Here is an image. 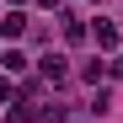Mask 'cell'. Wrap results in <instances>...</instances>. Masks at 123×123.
<instances>
[{"label":"cell","mask_w":123,"mask_h":123,"mask_svg":"<svg viewBox=\"0 0 123 123\" xmlns=\"http://www.w3.org/2000/svg\"><path fill=\"white\" fill-rule=\"evenodd\" d=\"M37 70H43V80H54V86H64V80H70V59L48 48L43 59H37Z\"/></svg>","instance_id":"obj_1"},{"label":"cell","mask_w":123,"mask_h":123,"mask_svg":"<svg viewBox=\"0 0 123 123\" xmlns=\"http://www.w3.org/2000/svg\"><path fill=\"white\" fill-rule=\"evenodd\" d=\"M59 22H64V37H70V43H86V22H80V16L59 11Z\"/></svg>","instance_id":"obj_2"},{"label":"cell","mask_w":123,"mask_h":123,"mask_svg":"<svg viewBox=\"0 0 123 123\" xmlns=\"http://www.w3.org/2000/svg\"><path fill=\"white\" fill-rule=\"evenodd\" d=\"M96 43H102V48H118V22L96 16Z\"/></svg>","instance_id":"obj_3"},{"label":"cell","mask_w":123,"mask_h":123,"mask_svg":"<svg viewBox=\"0 0 123 123\" xmlns=\"http://www.w3.org/2000/svg\"><path fill=\"white\" fill-rule=\"evenodd\" d=\"M22 32H27V16L22 11H11L6 22H0V37H22Z\"/></svg>","instance_id":"obj_4"},{"label":"cell","mask_w":123,"mask_h":123,"mask_svg":"<svg viewBox=\"0 0 123 123\" xmlns=\"http://www.w3.org/2000/svg\"><path fill=\"white\" fill-rule=\"evenodd\" d=\"M102 75H107V64H102V59H91V64H80V80H91V86H96Z\"/></svg>","instance_id":"obj_5"},{"label":"cell","mask_w":123,"mask_h":123,"mask_svg":"<svg viewBox=\"0 0 123 123\" xmlns=\"http://www.w3.org/2000/svg\"><path fill=\"white\" fill-rule=\"evenodd\" d=\"M0 64H6V70H11V75H22V70H27V59H22V54H16V48H11V54H6V59H0Z\"/></svg>","instance_id":"obj_6"},{"label":"cell","mask_w":123,"mask_h":123,"mask_svg":"<svg viewBox=\"0 0 123 123\" xmlns=\"http://www.w3.org/2000/svg\"><path fill=\"white\" fill-rule=\"evenodd\" d=\"M107 75H112V80H123V59H112V64H107Z\"/></svg>","instance_id":"obj_7"},{"label":"cell","mask_w":123,"mask_h":123,"mask_svg":"<svg viewBox=\"0 0 123 123\" xmlns=\"http://www.w3.org/2000/svg\"><path fill=\"white\" fill-rule=\"evenodd\" d=\"M0 102H11V80L6 75H0Z\"/></svg>","instance_id":"obj_8"},{"label":"cell","mask_w":123,"mask_h":123,"mask_svg":"<svg viewBox=\"0 0 123 123\" xmlns=\"http://www.w3.org/2000/svg\"><path fill=\"white\" fill-rule=\"evenodd\" d=\"M37 6H48V11H59V0H37Z\"/></svg>","instance_id":"obj_9"},{"label":"cell","mask_w":123,"mask_h":123,"mask_svg":"<svg viewBox=\"0 0 123 123\" xmlns=\"http://www.w3.org/2000/svg\"><path fill=\"white\" fill-rule=\"evenodd\" d=\"M11 6H22V0H11Z\"/></svg>","instance_id":"obj_10"}]
</instances>
